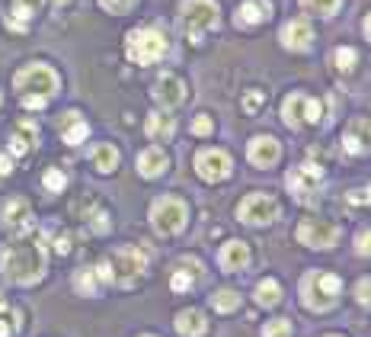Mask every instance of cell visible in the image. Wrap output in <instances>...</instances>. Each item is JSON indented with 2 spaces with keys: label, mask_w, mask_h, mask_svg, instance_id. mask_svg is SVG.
I'll list each match as a JSON object with an SVG mask.
<instances>
[{
  "label": "cell",
  "mask_w": 371,
  "mask_h": 337,
  "mask_svg": "<svg viewBox=\"0 0 371 337\" xmlns=\"http://www.w3.org/2000/svg\"><path fill=\"white\" fill-rule=\"evenodd\" d=\"M45 264H49V254L39 238H20L0 247V273L16 286L39 283L45 276Z\"/></svg>",
  "instance_id": "1"
},
{
  "label": "cell",
  "mask_w": 371,
  "mask_h": 337,
  "mask_svg": "<svg viewBox=\"0 0 371 337\" xmlns=\"http://www.w3.org/2000/svg\"><path fill=\"white\" fill-rule=\"evenodd\" d=\"M339 292H343L339 276L327 273V270H314L301 280V299L310 312H330L336 305Z\"/></svg>",
  "instance_id": "2"
},
{
  "label": "cell",
  "mask_w": 371,
  "mask_h": 337,
  "mask_svg": "<svg viewBox=\"0 0 371 337\" xmlns=\"http://www.w3.org/2000/svg\"><path fill=\"white\" fill-rule=\"evenodd\" d=\"M218 4L214 0H183L179 4V29H183L193 42H199L205 32L218 29Z\"/></svg>",
  "instance_id": "3"
},
{
  "label": "cell",
  "mask_w": 371,
  "mask_h": 337,
  "mask_svg": "<svg viewBox=\"0 0 371 337\" xmlns=\"http://www.w3.org/2000/svg\"><path fill=\"white\" fill-rule=\"evenodd\" d=\"M13 87L20 90V97H42L51 100L58 93V74L49 64H26L16 71Z\"/></svg>",
  "instance_id": "4"
},
{
  "label": "cell",
  "mask_w": 371,
  "mask_h": 337,
  "mask_svg": "<svg viewBox=\"0 0 371 337\" xmlns=\"http://www.w3.org/2000/svg\"><path fill=\"white\" fill-rule=\"evenodd\" d=\"M125 52L135 64H154L166 55V39L157 29H131L125 39Z\"/></svg>",
  "instance_id": "5"
},
{
  "label": "cell",
  "mask_w": 371,
  "mask_h": 337,
  "mask_svg": "<svg viewBox=\"0 0 371 337\" xmlns=\"http://www.w3.org/2000/svg\"><path fill=\"white\" fill-rule=\"evenodd\" d=\"M186 218H189V209H186L183 199L176 196H160L154 199L151 206V225H154V232L160 235H176L186 228Z\"/></svg>",
  "instance_id": "6"
},
{
  "label": "cell",
  "mask_w": 371,
  "mask_h": 337,
  "mask_svg": "<svg viewBox=\"0 0 371 337\" xmlns=\"http://www.w3.org/2000/svg\"><path fill=\"white\" fill-rule=\"evenodd\" d=\"M109 270H112V283L118 286H131L141 280V273L147 270V254L141 247H118L109 257Z\"/></svg>",
  "instance_id": "7"
},
{
  "label": "cell",
  "mask_w": 371,
  "mask_h": 337,
  "mask_svg": "<svg viewBox=\"0 0 371 337\" xmlns=\"http://www.w3.org/2000/svg\"><path fill=\"white\" fill-rule=\"evenodd\" d=\"M237 218L243 225H269L279 218V203L269 193H250L241 206H237Z\"/></svg>",
  "instance_id": "8"
},
{
  "label": "cell",
  "mask_w": 371,
  "mask_h": 337,
  "mask_svg": "<svg viewBox=\"0 0 371 337\" xmlns=\"http://www.w3.org/2000/svg\"><path fill=\"white\" fill-rule=\"evenodd\" d=\"M323 106L317 103V100L304 97V93H291V97H285L282 103V122L288 129H301L304 122H317L320 119Z\"/></svg>",
  "instance_id": "9"
},
{
  "label": "cell",
  "mask_w": 371,
  "mask_h": 337,
  "mask_svg": "<svg viewBox=\"0 0 371 337\" xmlns=\"http://www.w3.org/2000/svg\"><path fill=\"white\" fill-rule=\"evenodd\" d=\"M195 170H199L202 180L208 183H218V180H227L234 164H231V155L221 151V148H202L199 155H195Z\"/></svg>",
  "instance_id": "10"
},
{
  "label": "cell",
  "mask_w": 371,
  "mask_h": 337,
  "mask_svg": "<svg viewBox=\"0 0 371 337\" xmlns=\"http://www.w3.org/2000/svg\"><path fill=\"white\" fill-rule=\"evenodd\" d=\"M339 238V228L333 222H323V218H304L301 225H298V241L308 247H320V251H327V247H333Z\"/></svg>",
  "instance_id": "11"
},
{
  "label": "cell",
  "mask_w": 371,
  "mask_h": 337,
  "mask_svg": "<svg viewBox=\"0 0 371 337\" xmlns=\"http://www.w3.org/2000/svg\"><path fill=\"white\" fill-rule=\"evenodd\" d=\"M323 177V170L317 167V164H301V167L288 170V177H285V187H288L291 193H295L298 199H304V203H310L308 193L314 190V183Z\"/></svg>",
  "instance_id": "12"
},
{
  "label": "cell",
  "mask_w": 371,
  "mask_h": 337,
  "mask_svg": "<svg viewBox=\"0 0 371 337\" xmlns=\"http://www.w3.org/2000/svg\"><path fill=\"white\" fill-rule=\"evenodd\" d=\"M247 158L253 167H272V164L282 158V145H279L272 135H256L247 148Z\"/></svg>",
  "instance_id": "13"
},
{
  "label": "cell",
  "mask_w": 371,
  "mask_h": 337,
  "mask_svg": "<svg viewBox=\"0 0 371 337\" xmlns=\"http://www.w3.org/2000/svg\"><path fill=\"white\" fill-rule=\"evenodd\" d=\"M154 100H157L164 110H173L186 100V84L176 78V74H160L157 84H154Z\"/></svg>",
  "instance_id": "14"
},
{
  "label": "cell",
  "mask_w": 371,
  "mask_h": 337,
  "mask_svg": "<svg viewBox=\"0 0 371 337\" xmlns=\"http://www.w3.org/2000/svg\"><path fill=\"white\" fill-rule=\"evenodd\" d=\"M279 39H282V45L291 52H308L310 42H314V29H310L308 20H291L282 26V35H279Z\"/></svg>",
  "instance_id": "15"
},
{
  "label": "cell",
  "mask_w": 371,
  "mask_h": 337,
  "mask_svg": "<svg viewBox=\"0 0 371 337\" xmlns=\"http://www.w3.org/2000/svg\"><path fill=\"white\" fill-rule=\"evenodd\" d=\"M218 264L227 270V273H241V270H247V264H250V247L243 244V241H227L218 254Z\"/></svg>",
  "instance_id": "16"
},
{
  "label": "cell",
  "mask_w": 371,
  "mask_h": 337,
  "mask_svg": "<svg viewBox=\"0 0 371 337\" xmlns=\"http://www.w3.org/2000/svg\"><path fill=\"white\" fill-rule=\"evenodd\" d=\"M272 16V0H243L237 10V26H260Z\"/></svg>",
  "instance_id": "17"
},
{
  "label": "cell",
  "mask_w": 371,
  "mask_h": 337,
  "mask_svg": "<svg viewBox=\"0 0 371 337\" xmlns=\"http://www.w3.org/2000/svg\"><path fill=\"white\" fill-rule=\"evenodd\" d=\"M4 225L13 228V232H26L29 225H32V209H29L26 199H10L4 206Z\"/></svg>",
  "instance_id": "18"
},
{
  "label": "cell",
  "mask_w": 371,
  "mask_h": 337,
  "mask_svg": "<svg viewBox=\"0 0 371 337\" xmlns=\"http://www.w3.org/2000/svg\"><path fill=\"white\" fill-rule=\"evenodd\" d=\"M166 155L164 148H145L141 155H138V174L147 177V180H154V177H160L166 170Z\"/></svg>",
  "instance_id": "19"
},
{
  "label": "cell",
  "mask_w": 371,
  "mask_h": 337,
  "mask_svg": "<svg viewBox=\"0 0 371 337\" xmlns=\"http://www.w3.org/2000/svg\"><path fill=\"white\" fill-rule=\"evenodd\" d=\"M176 331L183 337H202L208 331V321H205V315H202L199 309H186V312H179L176 315Z\"/></svg>",
  "instance_id": "20"
},
{
  "label": "cell",
  "mask_w": 371,
  "mask_h": 337,
  "mask_svg": "<svg viewBox=\"0 0 371 337\" xmlns=\"http://www.w3.org/2000/svg\"><path fill=\"white\" fill-rule=\"evenodd\" d=\"M145 132H147V138H154V141H170L173 132H176V122H173V116H166V112H154V116H147Z\"/></svg>",
  "instance_id": "21"
},
{
  "label": "cell",
  "mask_w": 371,
  "mask_h": 337,
  "mask_svg": "<svg viewBox=\"0 0 371 337\" xmlns=\"http://www.w3.org/2000/svg\"><path fill=\"white\" fill-rule=\"evenodd\" d=\"M61 135H64V141H68V145H80V141L90 135V126L80 119V112H64Z\"/></svg>",
  "instance_id": "22"
},
{
  "label": "cell",
  "mask_w": 371,
  "mask_h": 337,
  "mask_svg": "<svg viewBox=\"0 0 371 337\" xmlns=\"http://www.w3.org/2000/svg\"><path fill=\"white\" fill-rule=\"evenodd\" d=\"M39 7H42V0H16V4H13V16H10L7 23L13 29H26V23L39 13Z\"/></svg>",
  "instance_id": "23"
},
{
  "label": "cell",
  "mask_w": 371,
  "mask_h": 337,
  "mask_svg": "<svg viewBox=\"0 0 371 337\" xmlns=\"http://www.w3.org/2000/svg\"><path fill=\"white\" fill-rule=\"evenodd\" d=\"M93 167H97L99 174H112V170L118 167L116 145H97V148H93Z\"/></svg>",
  "instance_id": "24"
},
{
  "label": "cell",
  "mask_w": 371,
  "mask_h": 337,
  "mask_svg": "<svg viewBox=\"0 0 371 337\" xmlns=\"http://www.w3.org/2000/svg\"><path fill=\"white\" fill-rule=\"evenodd\" d=\"M256 302L266 305V309H272V305L282 302V286L275 280H262L260 286H256Z\"/></svg>",
  "instance_id": "25"
},
{
  "label": "cell",
  "mask_w": 371,
  "mask_h": 337,
  "mask_svg": "<svg viewBox=\"0 0 371 337\" xmlns=\"http://www.w3.org/2000/svg\"><path fill=\"white\" fill-rule=\"evenodd\" d=\"M212 305L218 312H234L237 305H241V292H234V289H218V292L212 295Z\"/></svg>",
  "instance_id": "26"
},
{
  "label": "cell",
  "mask_w": 371,
  "mask_h": 337,
  "mask_svg": "<svg viewBox=\"0 0 371 337\" xmlns=\"http://www.w3.org/2000/svg\"><path fill=\"white\" fill-rule=\"evenodd\" d=\"M339 4H343V0H301V7L317 16H333L339 10Z\"/></svg>",
  "instance_id": "27"
},
{
  "label": "cell",
  "mask_w": 371,
  "mask_h": 337,
  "mask_svg": "<svg viewBox=\"0 0 371 337\" xmlns=\"http://www.w3.org/2000/svg\"><path fill=\"white\" fill-rule=\"evenodd\" d=\"M74 289L80 295H97V270H80L74 276Z\"/></svg>",
  "instance_id": "28"
},
{
  "label": "cell",
  "mask_w": 371,
  "mask_h": 337,
  "mask_svg": "<svg viewBox=\"0 0 371 337\" xmlns=\"http://www.w3.org/2000/svg\"><path fill=\"white\" fill-rule=\"evenodd\" d=\"M355 49H349V45H343V49H336V52H333V61H336V68L339 71H343V74H346V71H352V68H355Z\"/></svg>",
  "instance_id": "29"
},
{
  "label": "cell",
  "mask_w": 371,
  "mask_h": 337,
  "mask_svg": "<svg viewBox=\"0 0 371 337\" xmlns=\"http://www.w3.org/2000/svg\"><path fill=\"white\" fill-rule=\"evenodd\" d=\"M195 276H202V273H189V270H176V273L170 276V286H173V292H186V289H193Z\"/></svg>",
  "instance_id": "30"
},
{
  "label": "cell",
  "mask_w": 371,
  "mask_h": 337,
  "mask_svg": "<svg viewBox=\"0 0 371 337\" xmlns=\"http://www.w3.org/2000/svg\"><path fill=\"white\" fill-rule=\"evenodd\" d=\"M262 337H291V321L288 318H275L262 328Z\"/></svg>",
  "instance_id": "31"
},
{
  "label": "cell",
  "mask_w": 371,
  "mask_h": 337,
  "mask_svg": "<svg viewBox=\"0 0 371 337\" xmlns=\"http://www.w3.org/2000/svg\"><path fill=\"white\" fill-rule=\"evenodd\" d=\"M42 183H45V190H51V193H61V190H64V183H68V177H64L58 167H51V170H45V177H42Z\"/></svg>",
  "instance_id": "32"
},
{
  "label": "cell",
  "mask_w": 371,
  "mask_h": 337,
  "mask_svg": "<svg viewBox=\"0 0 371 337\" xmlns=\"http://www.w3.org/2000/svg\"><path fill=\"white\" fill-rule=\"evenodd\" d=\"M262 103H266V90H250L247 97H243V110L253 116V112L262 110Z\"/></svg>",
  "instance_id": "33"
},
{
  "label": "cell",
  "mask_w": 371,
  "mask_h": 337,
  "mask_svg": "<svg viewBox=\"0 0 371 337\" xmlns=\"http://www.w3.org/2000/svg\"><path fill=\"white\" fill-rule=\"evenodd\" d=\"M193 132L195 135H212L214 132V119H212V116H205V112L195 116V119H193Z\"/></svg>",
  "instance_id": "34"
},
{
  "label": "cell",
  "mask_w": 371,
  "mask_h": 337,
  "mask_svg": "<svg viewBox=\"0 0 371 337\" xmlns=\"http://www.w3.org/2000/svg\"><path fill=\"white\" fill-rule=\"evenodd\" d=\"M355 299H358V305H371V276L355 283Z\"/></svg>",
  "instance_id": "35"
},
{
  "label": "cell",
  "mask_w": 371,
  "mask_h": 337,
  "mask_svg": "<svg viewBox=\"0 0 371 337\" xmlns=\"http://www.w3.org/2000/svg\"><path fill=\"white\" fill-rule=\"evenodd\" d=\"M99 4H103V7L109 10V13H128V10L135 7L138 0H99Z\"/></svg>",
  "instance_id": "36"
},
{
  "label": "cell",
  "mask_w": 371,
  "mask_h": 337,
  "mask_svg": "<svg viewBox=\"0 0 371 337\" xmlns=\"http://www.w3.org/2000/svg\"><path fill=\"white\" fill-rule=\"evenodd\" d=\"M355 254H362V257H371V232H358V235H355Z\"/></svg>",
  "instance_id": "37"
},
{
  "label": "cell",
  "mask_w": 371,
  "mask_h": 337,
  "mask_svg": "<svg viewBox=\"0 0 371 337\" xmlns=\"http://www.w3.org/2000/svg\"><path fill=\"white\" fill-rule=\"evenodd\" d=\"M343 145H346V151H352V155H362V151H365V145H358L355 135H346Z\"/></svg>",
  "instance_id": "38"
},
{
  "label": "cell",
  "mask_w": 371,
  "mask_h": 337,
  "mask_svg": "<svg viewBox=\"0 0 371 337\" xmlns=\"http://www.w3.org/2000/svg\"><path fill=\"white\" fill-rule=\"evenodd\" d=\"M93 228H97V232H109V222H106V212H97V215H93Z\"/></svg>",
  "instance_id": "39"
},
{
  "label": "cell",
  "mask_w": 371,
  "mask_h": 337,
  "mask_svg": "<svg viewBox=\"0 0 371 337\" xmlns=\"http://www.w3.org/2000/svg\"><path fill=\"white\" fill-rule=\"evenodd\" d=\"M45 103L49 100H42V97H23V106H29V110H42Z\"/></svg>",
  "instance_id": "40"
},
{
  "label": "cell",
  "mask_w": 371,
  "mask_h": 337,
  "mask_svg": "<svg viewBox=\"0 0 371 337\" xmlns=\"http://www.w3.org/2000/svg\"><path fill=\"white\" fill-rule=\"evenodd\" d=\"M10 170H13V164H10V155H0V177H7Z\"/></svg>",
  "instance_id": "41"
},
{
  "label": "cell",
  "mask_w": 371,
  "mask_h": 337,
  "mask_svg": "<svg viewBox=\"0 0 371 337\" xmlns=\"http://www.w3.org/2000/svg\"><path fill=\"white\" fill-rule=\"evenodd\" d=\"M55 251H58V254H68V251H71V241H68V238H58V241H55Z\"/></svg>",
  "instance_id": "42"
},
{
  "label": "cell",
  "mask_w": 371,
  "mask_h": 337,
  "mask_svg": "<svg viewBox=\"0 0 371 337\" xmlns=\"http://www.w3.org/2000/svg\"><path fill=\"white\" fill-rule=\"evenodd\" d=\"M10 334H13V328L7 321H0V337H10Z\"/></svg>",
  "instance_id": "43"
},
{
  "label": "cell",
  "mask_w": 371,
  "mask_h": 337,
  "mask_svg": "<svg viewBox=\"0 0 371 337\" xmlns=\"http://www.w3.org/2000/svg\"><path fill=\"white\" fill-rule=\"evenodd\" d=\"M365 35H368V39H371V13L365 16Z\"/></svg>",
  "instance_id": "44"
},
{
  "label": "cell",
  "mask_w": 371,
  "mask_h": 337,
  "mask_svg": "<svg viewBox=\"0 0 371 337\" xmlns=\"http://www.w3.org/2000/svg\"><path fill=\"white\" fill-rule=\"evenodd\" d=\"M55 4H58V7H61V4H68V0H55Z\"/></svg>",
  "instance_id": "45"
},
{
  "label": "cell",
  "mask_w": 371,
  "mask_h": 337,
  "mask_svg": "<svg viewBox=\"0 0 371 337\" xmlns=\"http://www.w3.org/2000/svg\"><path fill=\"white\" fill-rule=\"evenodd\" d=\"M330 337H339V334H330Z\"/></svg>",
  "instance_id": "46"
}]
</instances>
